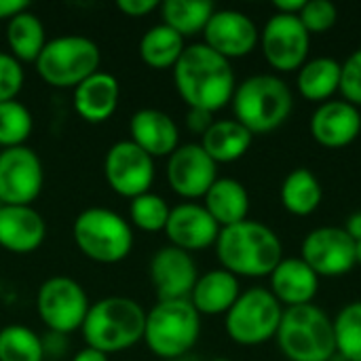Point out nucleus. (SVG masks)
I'll use <instances>...</instances> for the list:
<instances>
[{"label": "nucleus", "mask_w": 361, "mask_h": 361, "mask_svg": "<svg viewBox=\"0 0 361 361\" xmlns=\"http://www.w3.org/2000/svg\"><path fill=\"white\" fill-rule=\"evenodd\" d=\"M214 247L222 269L235 277H271L283 260V245L277 233L254 220L220 228Z\"/></svg>", "instance_id": "obj_2"}, {"label": "nucleus", "mask_w": 361, "mask_h": 361, "mask_svg": "<svg viewBox=\"0 0 361 361\" xmlns=\"http://www.w3.org/2000/svg\"><path fill=\"white\" fill-rule=\"evenodd\" d=\"M203 207L220 228H226L247 220L250 195L239 180L218 178L207 190V195L203 197Z\"/></svg>", "instance_id": "obj_25"}, {"label": "nucleus", "mask_w": 361, "mask_h": 361, "mask_svg": "<svg viewBox=\"0 0 361 361\" xmlns=\"http://www.w3.org/2000/svg\"><path fill=\"white\" fill-rule=\"evenodd\" d=\"M72 237L78 252L97 264L123 262L135 243L129 220L108 207L82 209L74 218Z\"/></svg>", "instance_id": "obj_7"}, {"label": "nucleus", "mask_w": 361, "mask_h": 361, "mask_svg": "<svg viewBox=\"0 0 361 361\" xmlns=\"http://www.w3.org/2000/svg\"><path fill=\"white\" fill-rule=\"evenodd\" d=\"M279 197H281L283 207L292 216L305 218L317 212L324 199V190H322L319 180L307 167H298L286 176Z\"/></svg>", "instance_id": "obj_30"}, {"label": "nucleus", "mask_w": 361, "mask_h": 361, "mask_svg": "<svg viewBox=\"0 0 361 361\" xmlns=\"http://www.w3.org/2000/svg\"><path fill=\"white\" fill-rule=\"evenodd\" d=\"M343 66L341 72V93L345 102L353 104L355 108H361V49L353 51Z\"/></svg>", "instance_id": "obj_38"}, {"label": "nucleus", "mask_w": 361, "mask_h": 361, "mask_svg": "<svg viewBox=\"0 0 361 361\" xmlns=\"http://www.w3.org/2000/svg\"><path fill=\"white\" fill-rule=\"evenodd\" d=\"M70 361H110L108 360V355L106 353H102V351H97V349H91V347H85V349H80L74 357Z\"/></svg>", "instance_id": "obj_44"}, {"label": "nucleus", "mask_w": 361, "mask_h": 361, "mask_svg": "<svg viewBox=\"0 0 361 361\" xmlns=\"http://www.w3.org/2000/svg\"><path fill=\"white\" fill-rule=\"evenodd\" d=\"M121 102V82L114 74L97 70L72 89V104L76 114L91 125L112 118Z\"/></svg>", "instance_id": "obj_22"}, {"label": "nucleus", "mask_w": 361, "mask_h": 361, "mask_svg": "<svg viewBox=\"0 0 361 361\" xmlns=\"http://www.w3.org/2000/svg\"><path fill=\"white\" fill-rule=\"evenodd\" d=\"M169 203L157 192H144L129 201V224L142 233H161L169 220Z\"/></svg>", "instance_id": "obj_34"}, {"label": "nucleus", "mask_w": 361, "mask_h": 361, "mask_svg": "<svg viewBox=\"0 0 361 361\" xmlns=\"http://www.w3.org/2000/svg\"><path fill=\"white\" fill-rule=\"evenodd\" d=\"M144 324L146 311L137 300L127 296H106L89 307L80 334L85 347L110 355L142 343Z\"/></svg>", "instance_id": "obj_3"}, {"label": "nucleus", "mask_w": 361, "mask_h": 361, "mask_svg": "<svg viewBox=\"0 0 361 361\" xmlns=\"http://www.w3.org/2000/svg\"><path fill=\"white\" fill-rule=\"evenodd\" d=\"M42 186L44 167L32 148L0 150V205H32Z\"/></svg>", "instance_id": "obj_13"}, {"label": "nucleus", "mask_w": 361, "mask_h": 361, "mask_svg": "<svg viewBox=\"0 0 361 361\" xmlns=\"http://www.w3.org/2000/svg\"><path fill=\"white\" fill-rule=\"evenodd\" d=\"M239 296V277L224 269H214L199 275L188 300L199 315H226Z\"/></svg>", "instance_id": "obj_24"}, {"label": "nucleus", "mask_w": 361, "mask_h": 361, "mask_svg": "<svg viewBox=\"0 0 361 361\" xmlns=\"http://www.w3.org/2000/svg\"><path fill=\"white\" fill-rule=\"evenodd\" d=\"M148 273L159 300H188L199 279L192 254L173 245H165L152 256Z\"/></svg>", "instance_id": "obj_17"}, {"label": "nucleus", "mask_w": 361, "mask_h": 361, "mask_svg": "<svg viewBox=\"0 0 361 361\" xmlns=\"http://www.w3.org/2000/svg\"><path fill=\"white\" fill-rule=\"evenodd\" d=\"M173 82L188 108L212 114L226 108L237 89L231 61L212 51L205 42L186 44L173 68Z\"/></svg>", "instance_id": "obj_1"}, {"label": "nucleus", "mask_w": 361, "mask_h": 361, "mask_svg": "<svg viewBox=\"0 0 361 361\" xmlns=\"http://www.w3.org/2000/svg\"><path fill=\"white\" fill-rule=\"evenodd\" d=\"M203 42L231 61L250 55L260 42V32L254 19L245 13L235 8H216L203 30Z\"/></svg>", "instance_id": "obj_16"}, {"label": "nucleus", "mask_w": 361, "mask_h": 361, "mask_svg": "<svg viewBox=\"0 0 361 361\" xmlns=\"http://www.w3.org/2000/svg\"><path fill=\"white\" fill-rule=\"evenodd\" d=\"M281 317L283 307L271 290L250 288L224 315V330L235 345L258 347L277 336Z\"/></svg>", "instance_id": "obj_9"}, {"label": "nucleus", "mask_w": 361, "mask_h": 361, "mask_svg": "<svg viewBox=\"0 0 361 361\" xmlns=\"http://www.w3.org/2000/svg\"><path fill=\"white\" fill-rule=\"evenodd\" d=\"M235 121L252 135L279 129L292 114L294 95L288 82L275 74H254L237 85L233 99Z\"/></svg>", "instance_id": "obj_4"}, {"label": "nucleus", "mask_w": 361, "mask_h": 361, "mask_svg": "<svg viewBox=\"0 0 361 361\" xmlns=\"http://www.w3.org/2000/svg\"><path fill=\"white\" fill-rule=\"evenodd\" d=\"M169 239V245L184 252H201L216 245L220 226L207 214L203 203L186 201L169 212V220L163 231Z\"/></svg>", "instance_id": "obj_18"}, {"label": "nucleus", "mask_w": 361, "mask_h": 361, "mask_svg": "<svg viewBox=\"0 0 361 361\" xmlns=\"http://www.w3.org/2000/svg\"><path fill=\"white\" fill-rule=\"evenodd\" d=\"M254 135L235 118L214 121L212 127L201 135V148L218 163H235L247 154Z\"/></svg>", "instance_id": "obj_26"}, {"label": "nucleus", "mask_w": 361, "mask_h": 361, "mask_svg": "<svg viewBox=\"0 0 361 361\" xmlns=\"http://www.w3.org/2000/svg\"><path fill=\"white\" fill-rule=\"evenodd\" d=\"M275 341L288 361H330L336 355L334 324L315 305L283 309Z\"/></svg>", "instance_id": "obj_6"}, {"label": "nucleus", "mask_w": 361, "mask_h": 361, "mask_svg": "<svg viewBox=\"0 0 361 361\" xmlns=\"http://www.w3.org/2000/svg\"><path fill=\"white\" fill-rule=\"evenodd\" d=\"M355 256H357V264H361V241H355Z\"/></svg>", "instance_id": "obj_45"}, {"label": "nucleus", "mask_w": 361, "mask_h": 361, "mask_svg": "<svg viewBox=\"0 0 361 361\" xmlns=\"http://www.w3.org/2000/svg\"><path fill=\"white\" fill-rule=\"evenodd\" d=\"M212 361H233V360H226V357H216V360Z\"/></svg>", "instance_id": "obj_46"}, {"label": "nucleus", "mask_w": 361, "mask_h": 361, "mask_svg": "<svg viewBox=\"0 0 361 361\" xmlns=\"http://www.w3.org/2000/svg\"><path fill=\"white\" fill-rule=\"evenodd\" d=\"M186 38H182L176 30L165 23L152 25L144 32L140 40V59L150 70H173L178 59L186 49Z\"/></svg>", "instance_id": "obj_28"}, {"label": "nucleus", "mask_w": 361, "mask_h": 361, "mask_svg": "<svg viewBox=\"0 0 361 361\" xmlns=\"http://www.w3.org/2000/svg\"><path fill=\"white\" fill-rule=\"evenodd\" d=\"M260 44L271 68L277 72H294L307 63L311 34L298 15L275 13L260 32Z\"/></svg>", "instance_id": "obj_12"}, {"label": "nucleus", "mask_w": 361, "mask_h": 361, "mask_svg": "<svg viewBox=\"0 0 361 361\" xmlns=\"http://www.w3.org/2000/svg\"><path fill=\"white\" fill-rule=\"evenodd\" d=\"M341 72L343 66L332 57L309 59L298 70V93L309 102H330V97L341 89Z\"/></svg>", "instance_id": "obj_29"}, {"label": "nucleus", "mask_w": 361, "mask_h": 361, "mask_svg": "<svg viewBox=\"0 0 361 361\" xmlns=\"http://www.w3.org/2000/svg\"><path fill=\"white\" fill-rule=\"evenodd\" d=\"M89 296L85 288L66 275L49 277L36 294V311L49 332L68 336L82 328L89 313Z\"/></svg>", "instance_id": "obj_10"}, {"label": "nucleus", "mask_w": 361, "mask_h": 361, "mask_svg": "<svg viewBox=\"0 0 361 361\" xmlns=\"http://www.w3.org/2000/svg\"><path fill=\"white\" fill-rule=\"evenodd\" d=\"M6 44L8 53L19 63H34L47 44V32L40 17L27 8L6 21Z\"/></svg>", "instance_id": "obj_27"}, {"label": "nucleus", "mask_w": 361, "mask_h": 361, "mask_svg": "<svg viewBox=\"0 0 361 361\" xmlns=\"http://www.w3.org/2000/svg\"><path fill=\"white\" fill-rule=\"evenodd\" d=\"M214 123V114L205 112V110H197V108H188V116H186V125L192 133L203 135Z\"/></svg>", "instance_id": "obj_40"}, {"label": "nucleus", "mask_w": 361, "mask_h": 361, "mask_svg": "<svg viewBox=\"0 0 361 361\" xmlns=\"http://www.w3.org/2000/svg\"><path fill=\"white\" fill-rule=\"evenodd\" d=\"M311 135L324 148H345L361 133V112L345 99L319 104L311 116Z\"/></svg>", "instance_id": "obj_19"}, {"label": "nucleus", "mask_w": 361, "mask_h": 361, "mask_svg": "<svg viewBox=\"0 0 361 361\" xmlns=\"http://www.w3.org/2000/svg\"><path fill=\"white\" fill-rule=\"evenodd\" d=\"M159 4L161 2H157V0H118L116 8L127 17H146L152 11H157Z\"/></svg>", "instance_id": "obj_39"}, {"label": "nucleus", "mask_w": 361, "mask_h": 361, "mask_svg": "<svg viewBox=\"0 0 361 361\" xmlns=\"http://www.w3.org/2000/svg\"><path fill=\"white\" fill-rule=\"evenodd\" d=\"M0 361H44L42 336L27 326H4L0 330Z\"/></svg>", "instance_id": "obj_32"}, {"label": "nucleus", "mask_w": 361, "mask_h": 361, "mask_svg": "<svg viewBox=\"0 0 361 361\" xmlns=\"http://www.w3.org/2000/svg\"><path fill=\"white\" fill-rule=\"evenodd\" d=\"M25 82L23 63H19L11 53H0V104L17 99Z\"/></svg>", "instance_id": "obj_37"}, {"label": "nucleus", "mask_w": 361, "mask_h": 361, "mask_svg": "<svg viewBox=\"0 0 361 361\" xmlns=\"http://www.w3.org/2000/svg\"><path fill=\"white\" fill-rule=\"evenodd\" d=\"M298 19L309 34H324L336 25L338 11L328 0H307L302 11L298 13Z\"/></svg>", "instance_id": "obj_36"}, {"label": "nucleus", "mask_w": 361, "mask_h": 361, "mask_svg": "<svg viewBox=\"0 0 361 361\" xmlns=\"http://www.w3.org/2000/svg\"><path fill=\"white\" fill-rule=\"evenodd\" d=\"M30 8V2L25 0H0V21H11L15 15Z\"/></svg>", "instance_id": "obj_41"}, {"label": "nucleus", "mask_w": 361, "mask_h": 361, "mask_svg": "<svg viewBox=\"0 0 361 361\" xmlns=\"http://www.w3.org/2000/svg\"><path fill=\"white\" fill-rule=\"evenodd\" d=\"M163 23L176 30L182 38L203 34L216 6L207 0H165L159 4Z\"/></svg>", "instance_id": "obj_31"}, {"label": "nucleus", "mask_w": 361, "mask_h": 361, "mask_svg": "<svg viewBox=\"0 0 361 361\" xmlns=\"http://www.w3.org/2000/svg\"><path fill=\"white\" fill-rule=\"evenodd\" d=\"M300 258L317 277H343L357 264L355 241L343 226H319L302 239Z\"/></svg>", "instance_id": "obj_14"}, {"label": "nucleus", "mask_w": 361, "mask_h": 361, "mask_svg": "<svg viewBox=\"0 0 361 361\" xmlns=\"http://www.w3.org/2000/svg\"><path fill=\"white\" fill-rule=\"evenodd\" d=\"M102 63V51L95 40L78 34H66L47 40L34 61L38 76L55 89H76L95 74Z\"/></svg>", "instance_id": "obj_8"}, {"label": "nucleus", "mask_w": 361, "mask_h": 361, "mask_svg": "<svg viewBox=\"0 0 361 361\" xmlns=\"http://www.w3.org/2000/svg\"><path fill=\"white\" fill-rule=\"evenodd\" d=\"M47 237V222L32 205H0V247L25 256Z\"/></svg>", "instance_id": "obj_20"}, {"label": "nucleus", "mask_w": 361, "mask_h": 361, "mask_svg": "<svg viewBox=\"0 0 361 361\" xmlns=\"http://www.w3.org/2000/svg\"><path fill=\"white\" fill-rule=\"evenodd\" d=\"M332 324L336 353L345 361H361V300L343 307Z\"/></svg>", "instance_id": "obj_33"}, {"label": "nucleus", "mask_w": 361, "mask_h": 361, "mask_svg": "<svg viewBox=\"0 0 361 361\" xmlns=\"http://www.w3.org/2000/svg\"><path fill=\"white\" fill-rule=\"evenodd\" d=\"M173 361H192V360H188V355H186V357H180V360H173Z\"/></svg>", "instance_id": "obj_47"}, {"label": "nucleus", "mask_w": 361, "mask_h": 361, "mask_svg": "<svg viewBox=\"0 0 361 361\" xmlns=\"http://www.w3.org/2000/svg\"><path fill=\"white\" fill-rule=\"evenodd\" d=\"M343 228L349 233V237H351L353 241H361V212L351 214V216L347 218V222H345Z\"/></svg>", "instance_id": "obj_43"}, {"label": "nucleus", "mask_w": 361, "mask_h": 361, "mask_svg": "<svg viewBox=\"0 0 361 361\" xmlns=\"http://www.w3.org/2000/svg\"><path fill=\"white\" fill-rule=\"evenodd\" d=\"M34 118L27 106L21 102H4L0 104V148H17L25 146L27 137L32 135Z\"/></svg>", "instance_id": "obj_35"}, {"label": "nucleus", "mask_w": 361, "mask_h": 361, "mask_svg": "<svg viewBox=\"0 0 361 361\" xmlns=\"http://www.w3.org/2000/svg\"><path fill=\"white\" fill-rule=\"evenodd\" d=\"M307 0H273V6H275V13H281V15H298L302 11Z\"/></svg>", "instance_id": "obj_42"}, {"label": "nucleus", "mask_w": 361, "mask_h": 361, "mask_svg": "<svg viewBox=\"0 0 361 361\" xmlns=\"http://www.w3.org/2000/svg\"><path fill=\"white\" fill-rule=\"evenodd\" d=\"M201 336V315L190 300H159L146 311L144 341L152 355L173 361L186 357Z\"/></svg>", "instance_id": "obj_5"}, {"label": "nucleus", "mask_w": 361, "mask_h": 361, "mask_svg": "<svg viewBox=\"0 0 361 361\" xmlns=\"http://www.w3.org/2000/svg\"><path fill=\"white\" fill-rule=\"evenodd\" d=\"M271 294L286 309L313 305L319 292V277L309 269L302 258H283L271 273Z\"/></svg>", "instance_id": "obj_23"}, {"label": "nucleus", "mask_w": 361, "mask_h": 361, "mask_svg": "<svg viewBox=\"0 0 361 361\" xmlns=\"http://www.w3.org/2000/svg\"><path fill=\"white\" fill-rule=\"evenodd\" d=\"M165 173L178 197L197 201L203 199L218 180V165L201 148V144H182L167 157Z\"/></svg>", "instance_id": "obj_15"}, {"label": "nucleus", "mask_w": 361, "mask_h": 361, "mask_svg": "<svg viewBox=\"0 0 361 361\" xmlns=\"http://www.w3.org/2000/svg\"><path fill=\"white\" fill-rule=\"evenodd\" d=\"M154 176V159L137 148L131 140L114 142L104 157V178L110 190L129 201L150 192Z\"/></svg>", "instance_id": "obj_11"}, {"label": "nucleus", "mask_w": 361, "mask_h": 361, "mask_svg": "<svg viewBox=\"0 0 361 361\" xmlns=\"http://www.w3.org/2000/svg\"><path fill=\"white\" fill-rule=\"evenodd\" d=\"M129 140L148 157H169L180 146V129L176 121L157 108H142L129 118Z\"/></svg>", "instance_id": "obj_21"}]
</instances>
